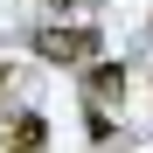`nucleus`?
Instances as JSON below:
<instances>
[{
	"label": "nucleus",
	"instance_id": "obj_3",
	"mask_svg": "<svg viewBox=\"0 0 153 153\" xmlns=\"http://www.w3.org/2000/svg\"><path fill=\"white\" fill-rule=\"evenodd\" d=\"M84 84H91V105H118V97H125V70L118 63H91Z\"/></svg>",
	"mask_w": 153,
	"mask_h": 153
},
{
	"label": "nucleus",
	"instance_id": "obj_1",
	"mask_svg": "<svg viewBox=\"0 0 153 153\" xmlns=\"http://www.w3.org/2000/svg\"><path fill=\"white\" fill-rule=\"evenodd\" d=\"M97 49H105V42H97V28H42L35 35V56L42 63H97Z\"/></svg>",
	"mask_w": 153,
	"mask_h": 153
},
{
	"label": "nucleus",
	"instance_id": "obj_4",
	"mask_svg": "<svg viewBox=\"0 0 153 153\" xmlns=\"http://www.w3.org/2000/svg\"><path fill=\"white\" fill-rule=\"evenodd\" d=\"M84 125H91V139H111V118H105V105H91V111H84Z\"/></svg>",
	"mask_w": 153,
	"mask_h": 153
},
{
	"label": "nucleus",
	"instance_id": "obj_2",
	"mask_svg": "<svg viewBox=\"0 0 153 153\" xmlns=\"http://www.w3.org/2000/svg\"><path fill=\"white\" fill-rule=\"evenodd\" d=\"M7 153H49V118L42 111H21L7 125Z\"/></svg>",
	"mask_w": 153,
	"mask_h": 153
}]
</instances>
